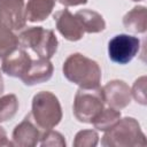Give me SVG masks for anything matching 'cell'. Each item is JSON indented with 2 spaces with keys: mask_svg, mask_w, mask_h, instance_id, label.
Listing matches in <instances>:
<instances>
[{
  "mask_svg": "<svg viewBox=\"0 0 147 147\" xmlns=\"http://www.w3.org/2000/svg\"><path fill=\"white\" fill-rule=\"evenodd\" d=\"M62 71L69 82L80 88L92 90L100 87L101 69L98 62L80 53L69 55L63 63Z\"/></svg>",
  "mask_w": 147,
  "mask_h": 147,
  "instance_id": "obj_1",
  "label": "cell"
},
{
  "mask_svg": "<svg viewBox=\"0 0 147 147\" xmlns=\"http://www.w3.org/2000/svg\"><path fill=\"white\" fill-rule=\"evenodd\" d=\"M146 136L133 117L121 118L111 129L106 131L101 139V145L105 147H136L146 146Z\"/></svg>",
  "mask_w": 147,
  "mask_h": 147,
  "instance_id": "obj_2",
  "label": "cell"
},
{
  "mask_svg": "<svg viewBox=\"0 0 147 147\" xmlns=\"http://www.w3.org/2000/svg\"><path fill=\"white\" fill-rule=\"evenodd\" d=\"M31 117H33L36 125L44 131L55 127L62 119V107L57 96L48 91L34 94Z\"/></svg>",
  "mask_w": 147,
  "mask_h": 147,
  "instance_id": "obj_3",
  "label": "cell"
},
{
  "mask_svg": "<svg viewBox=\"0 0 147 147\" xmlns=\"http://www.w3.org/2000/svg\"><path fill=\"white\" fill-rule=\"evenodd\" d=\"M18 45L22 48H31L39 57L51 59L57 49V38L53 30L42 26H31L18 36Z\"/></svg>",
  "mask_w": 147,
  "mask_h": 147,
  "instance_id": "obj_4",
  "label": "cell"
},
{
  "mask_svg": "<svg viewBox=\"0 0 147 147\" xmlns=\"http://www.w3.org/2000/svg\"><path fill=\"white\" fill-rule=\"evenodd\" d=\"M105 101L101 88H80L76 92L74 100V115L82 123H92V121L103 109Z\"/></svg>",
  "mask_w": 147,
  "mask_h": 147,
  "instance_id": "obj_5",
  "label": "cell"
},
{
  "mask_svg": "<svg viewBox=\"0 0 147 147\" xmlns=\"http://www.w3.org/2000/svg\"><path fill=\"white\" fill-rule=\"evenodd\" d=\"M140 40L130 34L121 33L114 36L108 42L109 59L118 64H127L138 54Z\"/></svg>",
  "mask_w": 147,
  "mask_h": 147,
  "instance_id": "obj_6",
  "label": "cell"
},
{
  "mask_svg": "<svg viewBox=\"0 0 147 147\" xmlns=\"http://www.w3.org/2000/svg\"><path fill=\"white\" fill-rule=\"evenodd\" d=\"M101 93L105 103L116 110L127 107L131 102V88L124 80L114 79L108 82L101 88Z\"/></svg>",
  "mask_w": 147,
  "mask_h": 147,
  "instance_id": "obj_7",
  "label": "cell"
},
{
  "mask_svg": "<svg viewBox=\"0 0 147 147\" xmlns=\"http://www.w3.org/2000/svg\"><path fill=\"white\" fill-rule=\"evenodd\" d=\"M0 20L11 30L25 26L24 0H0Z\"/></svg>",
  "mask_w": 147,
  "mask_h": 147,
  "instance_id": "obj_8",
  "label": "cell"
},
{
  "mask_svg": "<svg viewBox=\"0 0 147 147\" xmlns=\"http://www.w3.org/2000/svg\"><path fill=\"white\" fill-rule=\"evenodd\" d=\"M31 56L25 52L24 48H15L13 52H10L8 55L2 57V63H1V70L15 78H22L25 72L28 71L30 64H31Z\"/></svg>",
  "mask_w": 147,
  "mask_h": 147,
  "instance_id": "obj_9",
  "label": "cell"
},
{
  "mask_svg": "<svg viewBox=\"0 0 147 147\" xmlns=\"http://www.w3.org/2000/svg\"><path fill=\"white\" fill-rule=\"evenodd\" d=\"M39 127L31 121V114L15 126L13 131V146L17 147H34L40 140Z\"/></svg>",
  "mask_w": 147,
  "mask_h": 147,
  "instance_id": "obj_10",
  "label": "cell"
},
{
  "mask_svg": "<svg viewBox=\"0 0 147 147\" xmlns=\"http://www.w3.org/2000/svg\"><path fill=\"white\" fill-rule=\"evenodd\" d=\"M54 20L56 23L57 31L70 41H77L80 40L84 37V30L76 18L75 15H72L68 9L59 10L54 14Z\"/></svg>",
  "mask_w": 147,
  "mask_h": 147,
  "instance_id": "obj_11",
  "label": "cell"
},
{
  "mask_svg": "<svg viewBox=\"0 0 147 147\" xmlns=\"http://www.w3.org/2000/svg\"><path fill=\"white\" fill-rule=\"evenodd\" d=\"M53 71H54V67L52 62L48 59L39 57L37 60L31 61L28 71L21 78V80L28 86H33L49 80L51 77L53 76Z\"/></svg>",
  "mask_w": 147,
  "mask_h": 147,
  "instance_id": "obj_12",
  "label": "cell"
},
{
  "mask_svg": "<svg viewBox=\"0 0 147 147\" xmlns=\"http://www.w3.org/2000/svg\"><path fill=\"white\" fill-rule=\"evenodd\" d=\"M55 0H29L25 6V18L29 22H42L53 11Z\"/></svg>",
  "mask_w": 147,
  "mask_h": 147,
  "instance_id": "obj_13",
  "label": "cell"
},
{
  "mask_svg": "<svg viewBox=\"0 0 147 147\" xmlns=\"http://www.w3.org/2000/svg\"><path fill=\"white\" fill-rule=\"evenodd\" d=\"M124 28L133 33H145L147 29V13L145 6H136L123 17Z\"/></svg>",
  "mask_w": 147,
  "mask_h": 147,
  "instance_id": "obj_14",
  "label": "cell"
},
{
  "mask_svg": "<svg viewBox=\"0 0 147 147\" xmlns=\"http://www.w3.org/2000/svg\"><path fill=\"white\" fill-rule=\"evenodd\" d=\"M84 32L99 33L106 29V22L101 14L91 9H80L75 14Z\"/></svg>",
  "mask_w": 147,
  "mask_h": 147,
  "instance_id": "obj_15",
  "label": "cell"
},
{
  "mask_svg": "<svg viewBox=\"0 0 147 147\" xmlns=\"http://www.w3.org/2000/svg\"><path fill=\"white\" fill-rule=\"evenodd\" d=\"M121 119V111L114 108H103L99 115L92 121L94 129L99 131H108Z\"/></svg>",
  "mask_w": 147,
  "mask_h": 147,
  "instance_id": "obj_16",
  "label": "cell"
},
{
  "mask_svg": "<svg viewBox=\"0 0 147 147\" xmlns=\"http://www.w3.org/2000/svg\"><path fill=\"white\" fill-rule=\"evenodd\" d=\"M18 46V37L0 20V59L8 55Z\"/></svg>",
  "mask_w": 147,
  "mask_h": 147,
  "instance_id": "obj_17",
  "label": "cell"
},
{
  "mask_svg": "<svg viewBox=\"0 0 147 147\" xmlns=\"http://www.w3.org/2000/svg\"><path fill=\"white\" fill-rule=\"evenodd\" d=\"M20 107L15 94H6L0 96V123L10 121L17 113Z\"/></svg>",
  "mask_w": 147,
  "mask_h": 147,
  "instance_id": "obj_18",
  "label": "cell"
},
{
  "mask_svg": "<svg viewBox=\"0 0 147 147\" xmlns=\"http://www.w3.org/2000/svg\"><path fill=\"white\" fill-rule=\"evenodd\" d=\"M99 142V134L94 130H82L76 133L74 139L75 147H95Z\"/></svg>",
  "mask_w": 147,
  "mask_h": 147,
  "instance_id": "obj_19",
  "label": "cell"
},
{
  "mask_svg": "<svg viewBox=\"0 0 147 147\" xmlns=\"http://www.w3.org/2000/svg\"><path fill=\"white\" fill-rule=\"evenodd\" d=\"M40 145L42 147H47V146H57V147H65L67 142L64 140V137L57 132V131H53L51 130H46L41 136H40Z\"/></svg>",
  "mask_w": 147,
  "mask_h": 147,
  "instance_id": "obj_20",
  "label": "cell"
},
{
  "mask_svg": "<svg viewBox=\"0 0 147 147\" xmlns=\"http://www.w3.org/2000/svg\"><path fill=\"white\" fill-rule=\"evenodd\" d=\"M131 96L134 98V100L145 106L147 103V96H146V76H141L138 78L131 88Z\"/></svg>",
  "mask_w": 147,
  "mask_h": 147,
  "instance_id": "obj_21",
  "label": "cell"
},
{
  "mask_svg": "<svg viewBox=\"0 0 147 147\" xmlns=\"http://www.w3.org/2000/svg\"><path fill=\"white\" fill-rule=\"evenodd\" d=\"M0 146H13V142L8 140V137H7V133L5 131V129L2 126H0Z\"/></svg>",
  "mask_w": 147,
  "mask_h": 147,
  "instance_id": "obj_22",
  "label": "cell"
},
{
  "mask_svg": "<svg viewBox=\"0 0 147 147\" xmlns=\"http://www.w3.org/2000/svg\"><path fill=\"white\" fill-rule=\"evenodd\" d=\"M61 5L65 7H71V6H79V5H85L87 0H56Z\"/></svg>",
  "mask_w": 147,
  "mask_h": 147,
  "instance_id": "obj_23",
  "label": "cell"
},
{
  "mask_svg": "<svg viewBox=\"0 0 147 147\" xmlns=\"http://www.w3.org/2000/svg\"><path fill=\"white\" fill-rule=\"evenodd\" d=\"M3 90H5V84H3V78H2V76H1V74H0V95L2 94V92H3Z\"/></svg>",
  "mask_w": 147,
  "mask_h": 147,
  "instance_id": "obj_24",
  "label": "cell"
},
{
  "mask_svg": "<svg viewBox=\"0 0 147 147\" xmlns=\"http://www.w3.org/2000/svg\"><path fill=\"white\" fill-rule=\"evenodd\" d=\"M132 1H137L138 2V1H142V0H132Z\"/></svg>",
  "mask_w": 147,
  "mask_h": 147,
  "instance_id": "obj_25",
  "label": "cell"
}]
</instances>
